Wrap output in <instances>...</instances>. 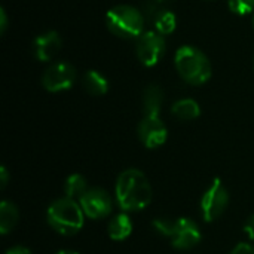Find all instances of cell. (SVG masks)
<instances>
[{
	"label": "cell",
	"instance_id": "1",
	"mask_svg": "<svg viewBox=\"0 0 254 254\" xmlns=\"http://www.w3.org/2000/svg\"><path fill=\"white\" fill-rule=\"evenodd\" d=\"M116 201L124 211H140L152 202V186L135 168L125 170L116 182Z\"/></svg>",
	"mask_w": 254,
	"mask_h": 254
},
{
	"label": "cell",
	"instance_id": "2",
	"mask_svg": "<svg viewBox=\"0 0 254 254\" xmlns=\"http://www.w3.org/2000/svg\"><path fill=\"white\" fill-rule=\"evenodd\" d=\"M174 64L179 76L189 85H204L211 77V63L208 57L198 48L185 45L177 49Z\"/></svg>",
	"mask_w": 254,
	"mask_h": 254
},
{
	"label": "cell",
	"instance_id": "3",
	"mask_svg": "<svg viewBox=\"0 0 254 254\" xmlns=\"http://www.w3.org/2000/svg\"><path fill=\"white\" fill-rule=\"evenodd\" d=\"M83 210L77 201L70 198H61L54 201L48 208V223L51 228L64 235L71 237L77 234L83 226Z\"/></svg>",
	"mask_w": 254,
	"mask_h": 254
},
{
	"label": "cell",
	"instance_id": "4",
	"mask_svg": "<svg viewBox=\"0 0 254 254\" xmlns=\"http://www.w3.org/2000/svg\"><path fill=\"white\" fill-rule=\"evenodd\" d=\"M109 31L121 39H138L144 31L143 13L129 4L113 6L106 15Z\"/></svg>",
	"mask_w": 254,
	"mask_h": 254
},
{
	"label": "cell",
	"instance_id": "5",
	"mask_svg": "<svg viewBox=\"0 0 254 254\" xmlns=\"http://www.w3.org/2000/svg\"><path fill=\"white\" fill-rule=\"evenodd\" d=\"M159 234L170 238L171 244L177 250H190L201 241L202 235L199 231V226L186 217H182L179 220H170L165 219L159 225Z\"/></svg>",
	"mask_w": 254,
	"mask_h": 254
},
{
	"label": "cell",
	"instance_id": "6",
	"mask_svg": "<svg viewBox=\"0 0 254 254\" xmlns=\"http://www.w3.org/2000/svg\"><path fill=\"white\" fill-rule=\"evenodd\" d=\"M229 195L220 179H214L201 199V213L205 222L217 220L226 210Z\"/></svg>",
	"mask_w": 254,
	"mask_h": 254
},
{
	"label": "cell",
	"instance_id": "7",
	"mask_svg": "<svg viewBox=\"0 0 254 254\" xmlns=\"http://www.w3.org/2000/svg\"><path fill=\"white\" fill-rule=\"evenodd\" d=\"M138 61L146 67L156 65L165 54V39L158 31H144L135 45Z\"/></svg>",
	"mask_w": 254,
	"mask_h": 254
},
{
	"label": "cell",
	"instance_id": "8",
	"mask_svg": "<svg viewBox=\"0 0 254 254\" xmlns=\"http://www.w3.org/2000/svg\"><path fill=\"white\" fill-rule=\"evenodd\" d=\"M76 68L68 63H55L49 65L42 76V85L49 92L67 91L73 86Z\"/></svg>",
	"mask_w": 254,
	"mask_h": 254
},
{
	"label": "cell",
	"instance_id": "9",
	"mask_svg": "<svg viewBox=\"0 0 254 254\" xmlns=\"http://www.w3.org/2000/svg\"><path fill=\"white\" fill-rule=\"evenodd\" d=\"M79 204H80L83 213L89 219L107 217L113 208V201H112L110 195L104 189H100V188L88 189V192L82 196Z\"/></svg>",
	"mask_w": 254,
	"mask_h": 254
},
{
	"label": "cell",
	"instance_id": "10",
	"mask_svg": "<svg viewBox=\"0 0 254 254\" xmlns=\"http://www.w3.org/2000/svg\"><path fill=\"white\" fill-rule=\"evenodd\" d=\"M138 138L147 149H156L167 141L168 131L159 116H144L138 124Z\"/></svg>",
	"mask_w": 254,
	"mask_h": 254
},
{
	"label": "cell",
	"instance_id": "11",
	"mask_svg": "<svg viewBox=\"0 0 254 254\" xmlns=\"http://www.w3.org/2000/svg\"><path fill=\"white\" fill-rule=\"evenodd\" d=\"M61 37L57 31H46L33 40V54L39 61H51L61 49Z\"/></svg>",
	"mask_w": 254,
	"mask_h": 254
},
{
	"label": "cell",
	"instance_id": "12",
	"mask_svg": "<svg viewBox=\"0 0 254 254\" xmlns=\"http://www.w3.org/2000/svg\"><path fill=\"white\" fill-rule=\"evenodd\" d=\"M164 104V91L159 85H149L143 92V109L146 116H159Z\"/></svg>",
	"mask_w": 254,
	"mask_h": 254
},
{
	"label": "cell",
	"instance_id": "13",
	"mask_svg": "<svg viewBox=\"0 0 254 254\" xmlns=\"http://www.w3.org/2000/svg\"><path fill=\"white\" fill-rule=\"evenodd\" d=\"M107 231H109V235H110L112 240H115V241H124L132 232V222H131V219L127 214H124V213L122 214H118V216H115L109 222Z\"/></svg>",
	"mask_w": 254,
	"mask_h": 254
},
{
	"label": "cell",
	"instance_id": "14",
	"mask_svg": "<svg viewBox=\"0 0 254 254\" xmlns=\"http://www.w3.org/2000/svg\"><path fill=\"white\" fill-rule=\"evenodd\" d=\"M171 112H173V115L177 119H182V121H193V119H196L201 115V107H199V104L195 100H192V98H183V100H179V101H176L173 104Z\"/></svg>",
	"mask_w": 254,
	"mask_h": 254
},
{
	"label": "cell",
	"instance_id": "15",
	"mask_svg": "<svg viewBox=\"0 0 254 254\" xmlns=\"http://www.w3.org/2000/svg\"><path fill=\"white\" fill-rule=\"evenodd\" d=\"M83 88L91 95H104L109 91V82L101 73L88 70L83 76Z\"/></svg>",
	"mask_w": 254,
	"mask_h": 254
},
{
	"label": "cell",
	"instance_id": "16",
	"mask_svg": "<svg viewBox=\"0 0 254 254\" xmlns=\"http://www.w3.org/2000/svg\"><path fill=\"white\" fill-rule=\"evenodd\" d=\"M64 192H65V198H70L73 201H80L82 196L88 192V185L85 177L80 174L68 176L64 183Z\"/></svg>",
	"mask_w": 254,
	"mask_h": 254
},
{
	"label": "cell",
	"instance_id": "17",
	"mask_svg": "<svg viewBox=\"0 0 254 254\" xmlns=\"http://www.w3.org/2000/svg\"><path fill=\"white\" fill-rule=\"evenodd\" d=\"M18 219L19 213L16 207L9 201H3L0 205V232L3 235H7L18 223Z\"/></svg>",
	"mask_w": 254,
	"mask_h": 254
},
{
	"label": "cell",
	"instance_id": "18",
	"mask_svg": "<svg viewBox=\"0 0 254 254\" xmlns=\"http://www.w3.org/2000/svg\"><path fill=\"white\" fill-rule=\"evenodd\" d=\"M155 27H156V31L162 36H168L171 34L176 27H177V18L176 15L171 12V10H159L155 16Z\"/></svg>",
	"mask_w": 254,
	"mask_h": 254
},
{
	"label": "cell",
	"instance_id": "19",
	"mask_svg": "<svg viewBox=\"0 0 254 254\" xmlns=\"http://www.w3.org/2000/svg\"><path fill=\"white\" fill-rule=\"evenodd\" d=\"M228 4L237 15H249L254 12V0H228Z\"/></svg>",
	"mask_w": 254,
	"mask_h": 254
},
{
	"label": "cell",
	"instance_id": "20",
	"mask_svg": "<svg viewBox=\"0 0 254 254\" xmlns=\"http://www.w3.org/2000/svg\"><path fill=\"white\" fill-rule=\"evenodd\" d=\"M244 232L249 237L250 241H254V216H250L244 225Z\"/></svg>",
	"mask_w": 254,
	"mask_h": 254
},
{
	"label": "cell",
	"instance_id": "21",
	"mask_svg": "<svg viewBox=\"0 0 254 254\" xmlns=\"http://www.w3.org/2000/svg\"><path fill=\"white\" fill-rule=\"evenodd\" d=\"M231 254H254V247L250 244H238Z\"/></svg>",
	"mask_w": 254,
	"mask_h": 254
},
{
	"label": "cell",
	"instance_id": "22",
	"mask_svg": "<svg viewBox=\"0 0 254 254\" xmlns=\"http://www.w3.org/2000/svg\"><path fill=\"white\" fill-rule=\"evenodd\" d=\"M7 28V15L4 9H0V33L3 34Z\"/></svg>",
	"mask_w": 254,
	"mask_h": 254
},
{
	"label": "cell",
	"instance_id": "23",
	"mask_svg": "<svg viewBox=\"0 0 254 254\" xmlns=\"http://www.w3.org/2000/svg\"><path fill=\"white\" fill-rule=\"evenodd\" d=\"M6 254H33L28 249H25V247H21V246H18V247H12V249H9Z\"/></svg>",
	"mask_w": 254,
	"mask_h": 254
},
{
	"label": "cell",
	"instance_id": "24",
	"mask_svg": "<svg viewBox=\"0 0 254 254\" xmlns=\"http://www.w3.org/2000/svg\"><path fill=\"white\" fill-rule=\"evenodd\" d=\"M7 180H9L7 170H6L4 167H1V170H0V183H1V189H3V188H6V185H7Z\"/></svg>",
	"mask_w": 254,
	"mask_h": 254
},
{
	"label": "cell",
	"instance_id": "25",
	"mask_svg": "<svg viewBox=\"0 0 254 254\" xmlns=\"http://www.w3.org/2000/svg\"><path fill=\"white\" fill-rule=\"evenodd\" d=\"M58 254H79V253H76V252H71V250H63V252H60Z\"/></svg>",
	"mask_w": 254,
	"mask_h": 254
},
{
	"label": "cell",
	"instance_id": "26",
	"mask_svg": "<svg viewBox=\"0 0 254 254\" xmlns=\"http://www.w3.org/2000/svg\"><path fill=\"white\" fill-rule=\"evenodd\" d=\"M253 27H254V13H253Z\"/></svg>",
	"mask_w": 254,
	"mask_h": 254
}]
</instances>
